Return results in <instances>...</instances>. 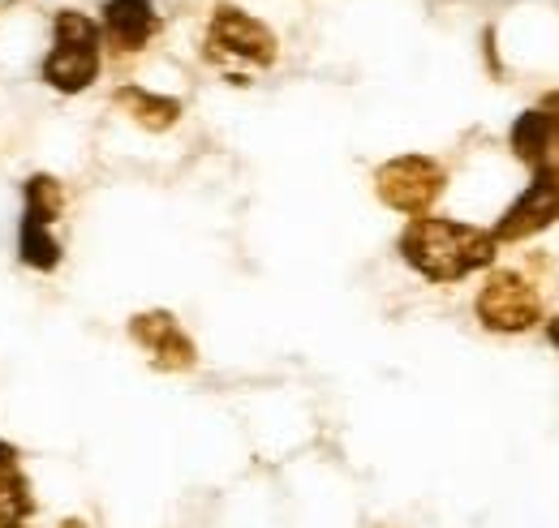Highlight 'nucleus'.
Here are the masks:
<instances>
[{
    "instance_id": "4",
    "label": "nucleus",
    "mask_w": 559,
    "mask_h": 528,
    "mask_svg": "<svg viewBox=\"0 0 559 528\" xmlns=\"http://www.w3.org/2000/svg\"><path fill=\"white\" fill-rule=\"evenodd\" d=\"M474 310H478V323L499 335H521L543 323V297L516 271H490Z\"/></svg>"
},
{
    "instance_id": "1",
    "label": "nucleus",
    "mask_w": 559,
    "mask_h": 528,
    "mask_svg": "<svg viewBox=\"0 0 559 528\" xmlns=\"http://www.w3.org/2000/svg\"><path fill=\"white\" fill-rule=\"evenodd\" d=\"M401 259L430 284H456L474 271L495 263L499 241L487 228L461 224V219H439V215H414L396 241Z\"/></svg>"
},
{
    "instance_id": "16",
    "label": "nucleus",
    "mask_w": 559,
    "mask_h": 528,
    "mask_svg": "<svg viewBox=\"0 0 559 528\" xmlns=\"http://www.w3.org/2000/svg\"><path fill=\"white\" fill-rule=\"evenodd\" d=\"M61 528H86V525H78V520H66V525H61Z\"/></svg>"
},
{
    "instance_id": "14",
    "label": "nucleus",
    "mask_w": 559,
    "mask_h": 528,
    "mask_svg": "<svg viewBox=\"0 0 559 528\" xmlns=\"http://www.w3.org/2000/svg\"><path fill=\"white\" fill-rule=\"evenodd\" d=\"M543 112H551V117H559V91H551V95H543V104H538Z\"/></svg>"
},
{
    "instance_id": "7",
    "label": "nucleus",
    "mask_w": 559,
    "mask_h": 528,
    "mask_svg": "<svg viewBox=\"0 0 559 528\" xmlns=\"http://www.w3.org/2000/svg\"><path fill=\"white\" fill-rule=\"evenodd\" d=\"M551 224H559V181L534 177L525 185V194L499 215V224H495L490 237L503 241V245H516V241H530V237L547 232Z\"/></svg>"
},
{
    "instance_id": "12",
    "label": "nucleus",
    "mask_w": 559,
    "mask_h": 528,
    "mask_svg": "<svg viewBox=\"0 0 559 528\" xmlns=\"http://www.w3.org/2000/svg\"><path fill=\"white\" fill-rule=\"evenodd\" d=\"M66 211V190L57 177L48 172H35L26 185H22V224L26 228H52Z\"/></svg>"
},
{
    "instance_id": "2",
    "label": "nucleus",
    "mask_w": 559,
    "mask_h": 528,
    "mask_svg": "<svg viewBox=\"0 0 559 528\" xmlns=\"http://www.w3.org/2000/svg\"><path fill=\"white\" fill-rule=\"evenodd\" d=\"M104 65V35L99 22H91L78 9H61L52 17V48L44 57V82L61 95L86 91Z\"/></svg>"
},
{
    "instance_id": "3",
    "label": "nucleus",
    "mask_w": 559,
    "mask_h": 528,
    "mask_svg": "<svg viewBox=\"0 0 559 528\" xmlns=\"http://www.w3.org/2000/svg\"><path fill=\"white\" fill-rule=\"evenodd\" d=\"M276 57H280L276 35L259 17H250L237 4H215L211 9L207 61H241V65L267 69L276 65Z\"/></svg>"
},
{
    "instance_id": "15",
    "label": "nucleus",
    "mask_w": 559,
    "mask_h": 528,
    "mask_svg": "<svg viewBox=\"0 0 559 528\" xmlns=\"http://www.w3.org/2000/svg\"><path fill=\"white\" fill-rule=\"evenodd\" d=\"M547 339L556 344V352H559V314H556V319H551V323H547Z\"/></svg>"
},
{
    "instance_id": "8",
    "label": "nucleus",
    "mask_w": 559,
    "mask_h": 528,
    "mask_svg": "<svg viewBox=\"0 0 559 528\" xmlns=\"http://www.w3.org/2000/svg\"><path fill=\"white\" fill-rule=\"evenodd\" d=\"M508 146L521 164L534 168V177H551L559 181V117L543 112V108H530L512 121L508 130Z\"/></svg>"
},
{
    "instance_id": "13",
    "label": "nucleus",
    "mask_w": 559,
    "mask_h": 528,
    "mask_svg": "<svg viewBox=\"0 0 559 528\" xmlns=\"http://www.w3.org/2000/svg\"><path fill=\"white\" fill-rule=\"evenodd\" d=\"M17 259L31 271H57L61 266V241L52 237V228H26L17 224Z\"/></svg>"
},
{
    "instance_id": "9",
    "label": "nucleus",
    "mask_w": 559,
    "mask_h": 528,
    "mask_svg": "<svg viewBox=\"0 0 559 528\" xmlns=\"http://www.w3.org/2000/svg\"><path fill=\"white\" fill-rule=\"evenodd\" d=\"M99 35L112 52L121 57H134L142 52L155 35H159V13L151 0H108L104 4V22H99Z\"/></svg>"
},
{
    "instance_id": "5",
    "label": "nucleus",
    "mask_w": 559,
    "mask_h": 528,
    "mask_svg": "<svg viewBox=\"0 0 559 528\" xmlns=\"http://www.w3.org/2000/svg\"><path fill=\"white\" fill-rule=\"evenodd\" d=\"M443 185H448V172L430 155H396L374 172V190H379L383 206H392L401 215H426L435 199L443 194Z\"/></svg>"
},
{
    "instance_id": "10",
    "label": "nucleus",
    "mask_w": 559,
    "mask_h": 528,
    "mask_svg": "<svg viewBox=\"0 0 559 528\" xmlns=\"http://www.w3.org/2000/svg\"><path fill=\"white\" fill-rule=\"evenodd\" d=\"M35 516V494L22 472V456L0 439V528H26Z\"/></svg>"
},
{
    "instance_id": "11",
    "label": "nucleus",
    "mask_w": 559,
    "mask_h": 528,
    "mask_svg": "<svg viewBox=\"0 0 559 528\" xmlns=\"http://www.w3.org/2000/svg\"><path fill=\"white\" fill-rule=\"evenodd\" d=\"M112 99H117V108H121L134 125H142V130H151V133L173 130V125L181 121V99L155 95V91H146V86H121Z\"/></svg>"
},
{
    "instance_id": "6",
    "label": "nucleus",
    "mask_w": 559,
    "mask_h": 528,
    "mask_svg": "<svg viewBox=\"0 0 559 528\" xmlns=\"http://www.w3.org/2000/svg\"><path fill=\"white\" fill-rule=\"evenodd\" d=\"M130 339L151 357L155 370H168V374L194 370V361H199L194 339L186 335V327L177 323V314H168V310H142V314H134L130 319Z\"/></svg>"
}]
</instances>
